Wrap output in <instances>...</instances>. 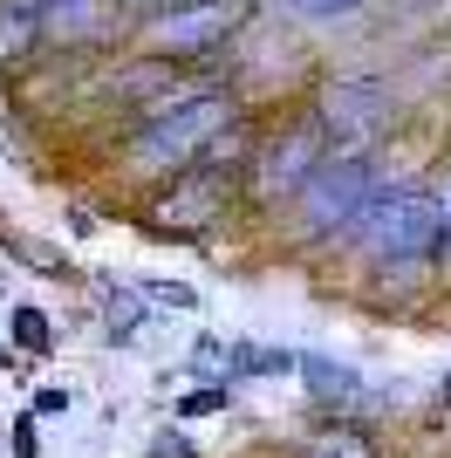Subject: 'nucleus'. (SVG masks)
<instances>
[{
  "label": "nucleus",
  "mask_w": 451,
  "mask_h": 458,
  "mask_svg": "<svg viewBox=\"0 0 451 458\" xmlns=\"http://www.w3.org/2000/svg\"><path fill=\"white\" fill-rule=\"evenodd\" d=\"M233 123H240V103L226 89H191V96H178L171 110L144 116V131H137V144H131V165L171 178V172H185V165H199L219 137H233Z\"/></svg>",
  "instance_id": "1"
},
{
  "label": "nucleus",
  "mask_w": 451,
  "mask_h": 458,
  "mask_svg": "<svg viewBox=\"0 0 451 458\" xmlns=\"http://www.w3.org/2000/svg\"><path fill=\"white\" fill-rule=\"evenodd\" d=\"M246 28V0H165V7H150L137 14V48L144 55H165V62H206L212 48Z\"/></svg>",
  "instance_id": "2"
},
{
  "label": "nucleus",
  "mask_w": 451,
  "mask_h": 458,
  "mask_svg": "<svg viewBox=\"0 0 451 458\" xmlns=\"http://www.w3.org/2000/svg\"><path fill=\"white\" fill-rule=\"evenodd\" d=\"M445 240V206L424 191H383L356 212V247L370 260H417Z\"/></svg>",
  "instance_id": "3"
},
{
  "label": "nucleus",
  "mask_w": 451,
  "mask_h": 458,
  "mask_svg": "<svg viewBox=\"0 0 451 458\" xmlns=\"http://www.w3.org/2000/svg\"><path fill=\"white\" fill-rule=\"evenodd\" d=\"M301 233H315V240H328V233L356 226V212L376 199V165L362 151H342V157H321L315 172L301 178Z\"/></svg>",
  "instance_id": "4"
},
{
  "label": "nucleus",
  "mask_w": 451,
  "mask_h": 458,
  "mask_svg": "<svg viewBox=\"0 0 451 458\" xmlns=\"http://www.w3.org/2000/svg\"><path fill=\"white\" fill-rule=\"evenodd\" d=\"M226 199H233V172L206 151L199 165L171 172V185L157 191V206H150V226H157V233H178V240H199V233L226 212Z\"/></svg>",
  "instance_id": "5"
},
{
  "label": "nucleus",
  "mask_w": 451,
  "mask_h": 458,
  "mask_svg": "<svg viewBox=\"0 0 451 458\" xmlns=\"http://www.w3.org/2000/svg\"><path fill=\"white\" fill-rule=\"evenodd\" d=\"M321 157H328V123H321V116H301L294 131H281V137H267V144H260L253 191H260V199H294L301 178L315 172Z\"/></svg>",
  "instance_id": "6"
},
{
  "label": "nucleus",
  "mask_w": 451,
  "mask_h": 458,
  "mask_svg": "<svg viewBox=\"0 0 451 458\" xmlns=\"http://www.w3.org/2000/svg\"><path fill=\"white\" fill-rule=\"evenodd\" d=\"M41 48H110L131 35V0H48L41 7Z\"/></svg>",
  "instance_id": "7"
},
{
  "label": "nucleus",
  "mask_w": 451,
  "mask_h": 458,
  "mask_svg": "<svg viewBox=\"0 0 451 458\" xmlns=\"http://www.w3.org/2000/svg\"><path fill=\"white\" fill-rule=\"evenodd\" d=\"M390 89H383V82H370V76H349V82H328V89H321V123H328V131L336 137H349V144H376V137H383V123H390Z\"/></svg>",
  "instance_id": "8"
},
{
  "label": "nucleus",
  "mask_w": 451,
  "mask_h": 458,
  "mask_svg": "<svg viewBox=\"0 0 451 458\" xmlns=\"http://www.w3.org/2000/svg\"><path fill=\"white\" fill-rule=\"evenodd\" d=\"M41 48V21L35 7H14V0H0V69H14Z\"/></svg>",
  "instance_id": "9"
},
{
  "label": "nucleus",
  "mask_w": 451,
  "mask_h": 458,
  "mask_svg": "<svg viewBox=\"0 0 451 458\" xmlns=\"http://www.w3.org/2000/svg\"><path fill=\"white\" fill-rule=\"evenodd\" d=\"M7 343H21V356H28V363H41V356L55 349V328H48V315H41V308L21 301L14 315H7Z\"/></svg>",
  "instance_id": "10"
},
{
  "label": "nucleus",
  "mask_w": 451,
  "mask_h": 458,
  "mask_svg": "<svg viewBox=\"0 0 451 458\" xmlns=\"http://www.w3.org/2000/svg\"><path fill=\"white\" fill-rule=\"evenodd\" d=\"M301 356L287 349H260V343H233V377H294Z\"/></svg>",
  "instance_id": "11"
},
{
  "label": "nucleus",
  "mask_w": 451,
  "mask_h": 458,
  "mask_svg": "<svg viewBox=\"0 0 451 458\" xmlns=\"http://www.w3.org/2000/svg\"><path fill=\"white\" fill-rule=\"evenodd\" d=\"M144 328V301H137V287H116L110 281V335H137Z\"/></svg>",
  "instance_id": "12"
},
{
  "label": "nucleus",
  "mask_w": 451,
  "mask_h": 458,
  "mask_svg": "<svg viewBox=\"0 0 451 458\" xmlns=\"http://www.w3.org/2000/svg\"><path fill=\"white\" fill-rule=\"evenodd\" d=\"M226 403H233L226 383H212V390H185V397H178V418H212V411H226Z\"/></svg>",
  "instance_id": "13"
},
{
  "label": "nucleus",
  "mask_w": 451,
  "mask_h": 458,
  "mask_svg": "<svg viewBox=\"0 0 451 458\" xmlns=\"http://www.w3.org/2000/svg\"><path fill=\"white\" fill-rule=\"evenodd\" d=\"M144 294L157 308H178V315H191L199 308V287H185V281H144Z\"/></svg>",
  "instance_id": "14"
},
{
  "label": "nucleus",
  "mask_w": 451,
  "mask_h": 458,
  "mask_svg": "<svg viewBox=\"0 0 451 458\" xmlns=\"http://www.w3.org/2000/svg\"><path fill=\"white\" fill-rule=\"evenodd\" d=\"M301 21H328V14H349V7H362V0H287Z\"/></svg>",
  "instance_id": "15"
},
{
  "label": "nucleus",
  "mask_w": 451,
  "mask_h": 458,
  "mask_svg": "<svg viewBox=\"0 0 451 458\" xmlns=\"http://www.w3.org/2000/svg\"><path fill=\"white\" fill-rule=\"evenodd\" d=\"M150 458H199V445L178 438V431H157V438H150Z\"/></svg>",
  "instance_id": "16"
},
{
  "label": "nucleus",
  "mask_w": 451,
  "mask_h": 458,
  "mask_svg": "<svg viewBox=\"0 0 451 458\" xmlns=\"http://www.w3.org/2000/svg\"><path fill=\"white\" fill-rule=\"evenodd\" d=\"M28 411H35V418H69V390H55V383H48V390H35V403H28Z\"/></svg>",
  "instance_id": "17"
},
{
  "label": "nucleus",
  "mask_w": 451,
  "mask_h": 458,
  "mask_svg": "<svg viewBox=\"0 0 451 458\" xmlns=\"http://www.w3.org/2000/svg\"><path fill=\"white\" fill-rule=\"evenodd\" d=\"M7 445H14L21 458H35V411H21V418L7 424Z\"/></svg>",
  "instance_id": "18"
}]
</instances>
